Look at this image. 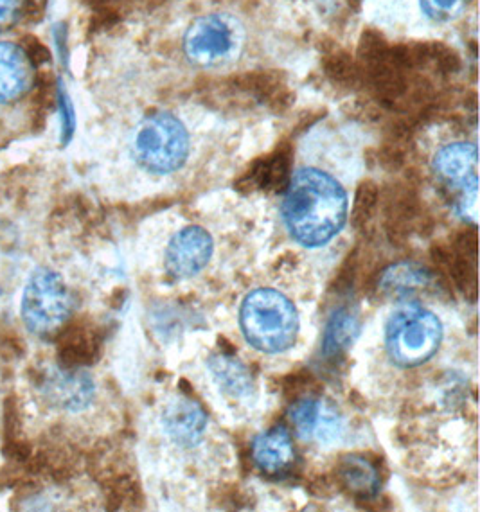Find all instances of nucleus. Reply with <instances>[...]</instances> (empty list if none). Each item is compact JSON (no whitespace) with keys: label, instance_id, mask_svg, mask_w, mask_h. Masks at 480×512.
I'll list each match as a JSON object with an SVG mask.
<instances>
[{"label":"nucleus","instance_id":"9d476101","mask_svg":"<svg viewBox=\"0 0 480 512\" xmlns=\"http://www.w3.org/2000/svg\"><path fill=\"white\" fill-rule=\"evenodd\" d=\"M160 426L164 430V435L173 444H177L178 448L193 450L204 441L207 414L193 399H171L162 410Z\"/></svg>","mask_w":480,"mask_h":512},{"label":"nucleus","instance_id":"ddd939ff","mask_svg":"<svg viewBox=\"0 0 480 512\" xmlns=\"http://www.w3.org/2000/svg\"><path fill=\"white\" fill-rule=\"evenodd\" d=\"M252 457L263 473L281 475L294 464V442L285 426L259 433L252 444Z\"/></svg>","mask_w":480,"mask_h":512},{"label":"nucleus","instance_id":"2eb2a0df","mask_svg":"<svg viewBox=\"0 0 480 512\" xmlns=\"http://www.w3.org/2000/svg\"><path fill=\"white\" fill-rule=\"evenodd\" d=\"M360 333V318L349 306L335 309L322 335V356L328 362H337L355 344Z\"/></svg>","mask_w":480,"mask_h":512},{"label":"nucleus","instance_id":"0eeeda50","mask_svg":"<svg viewBox=\"0 0 480 512\" xmlns=\"http://www.w3.org/2000/svg\"><path fill=\"white\" fill-rule=\"evenodd\" d=\"M214 243L211 234L202 227H186L177 232L166 248L164 265L169 277L184 281L204 270L213 257Z\"/></svg>","mask_w":480,"mask_h":512},{"label":"nucleus","instance_id":"aec40b11","mask_svg":"<svg viewBox=\"0 0 480 512\" xmlns=\"http://www.w3.org/2000/svg\"><path fill=\"white\" fill-rule=\"evenodd\" d=\"M376 202V189L371 184H364L358 189L355 202V220H367L373 212Z\"/></svg>","mask_w":480,"mask_h":512},{"label":"nucleus","instance_id":"f257e3e1","mask_svg":"<svg viewBox=\"0 0 480 512\" xmlns=\"http://www.w3.org/2000/svg\"><path fill=\"white\" fill-rule=\"evenodd\" d=\"M349 200L344 186L324 169L303 166L290 177L281 214L290 236L303 247H324L344 229Z\"/></svg>","mask_w":480,"mask_h":512},{"label":"nucleus","instance_id":"1a4fd4ad","mask_svg":"<svg viewBox=\"0 0 480 512\" xmlns=\"http://www.w3.org/2000/svg\"><path fill=\"white\" fill-rule=\"evenodd\" d=\"M434 173L459 195L479 187V151L472 142H450L437 151L434 157Z\"/></svg>","mask_w":480,"mask_h":512},{"label":"nucleus","instance_id":"f3484780","mask_svg":"<svg viewBox=\"0 0 480 512\" xmlns=\"http://www.w3.org/2000/svg\"><path fill=\"white\" fill-rule=\"evenodd\" d=\"M427 284V272L414 265L394 266L383 275V290L392 295H407Z\"/></svg>","mask_w":480,"mask_h":512},{"label":"nucleus","instance_id":"a211bd4d","mask_svg":"<svg viewBox=\"0 0 480 512\" xmlns=\"http://www.w3.org/2000/svg\"><path fill=\"white\" fill-rule=\"evenodd\" d=\"M470 0H418L421 15L436 26L452 24L464 15Z\"/></svg>","mask_w":480,"mask_h":512},{"label":"nucleus","instance_id":"6e6552de","mask_svg":"<svg viewBox=\"0 0 480 512\" xmlns=\"http://www.w3.org/2000/svg\"><path fill=\"white\" fill-rule=\"evenodd\" d=\"M290 421L303 441L331 446L344 435V417L329 401L306 398L290 408Z\"/></svg>","mask_w":480,"mask_h":512},{"label":"nucleus","instance_id":"423d86ee","mask_svg":"<svg viewBox=\"0 0 480 512\" xmlns=\"http://www.w3.org/2000/svg\"><path fill=\"white\" fill-rule=\"evenodd\" d=\"M72 315V293L62 275L38 268L29 277L22 297V320L33 335L51 338Z\"/></svg>","mask_w":480,"mask_h":512},{"label":"nucleus","instance_id":"39448f33","mask_svg":"<svg viewBox=\"0 0 480 512\" xmlns=\"http://www.w3.org/2000/svg\"><path fill=\"white\" fill-rule=\"evenodd\" d=\"M443 342V324L419 304H403L385 326V347L392 362L405 369L428 362Z\"/></svg>","mask_w":480,"mask_h":512},{"label":"nucleus","instance_id":"f03ea898","mask_svg":"<svg viewBox=\"0 0 480 512\" xmlns=\"http://www.w3.org/2000/svg\"><path fill=\"white\" fill-rule=\"evenodd\" d=\"M249 31L231 11H211L196 17L182 38L189 65L200 71H225L240 62L247 49Z\"/></svg>","mask_w":480,"mask_h":512},{"label":"nucleus","instance_id":"dca6fc26","mask_svg":"<svg viewBox=\"0 0 480 512\" xmlns=\"http://www.w3.org/2000/svg\"><path fill=\"white\" fill-rule=\"evenodd\" d=\"M340 478L349 493L358 498H371L380 489V475L369 460L347 457L340 464Z\"/></svg>","mask_w":480,"mask_h":512},{"label":"nucleus","instance_id":"6ab92c4d","mask_svg":"<svg viewBox=\"0 0 480 512\" xmlns=\"http://www.w3.org/2000/svg\"><path fill=\"white\" fill-rule=\"evenodd\" d=\"M26 8L27 0H0V31L17 26Z\"/></svg>","mask_w":480,"mask_h":512},{"label":"nucleus","instance_id":"9b49d317","mask_svg":"<svg viewBox=\"0 0 480 512\" xmlns=\"http://www.w3.org/2000/svg\"><path fill=\"white\" fill-rule=\"evenodd\" d=\"M35 65L17 44L0 42V105L15 103L33 89Z\"/></svg>","mask_w":480,"mask_h":512},{"label":"nucleus","instance_id":"4468645a","mask_svg":"<svg viewBox=\"0 0 480 512\" xmlns=\"http://www.w3.org/2000/svg\"><path fill=\"white\" fill-rule=\"evenodd\" d=\"M216 387L231 399H250L256 392V383L250 374L249 367L234 358L231 354H213L207 362Z\"/></svg>","mask_w":480,"mask_h":512},{"label":"nucleus","instance_id":"20e7f679","mask_svg":"<svg viewBox=\"0 0 480 512\" xmlns=\"http://www.w3.org/2000/svg\"><path fill=\"white\" fill-rule=\"evenodd\" d=\"M191 151L186 124L171 112L144 117L135 130L132 157L146 173L171 175L184 168Z\"/></svg>","mask_w":480,"mask_h":512},{"label":"nucleus","instance_id":"7ed1b4c3","mask_svg":"<svg viewBox=\"0 0 480 512\" xmlns=\"http://www.w3.org/2000/svg\"><path fill=\"white\" fill-rule=\"evenodd\" d=\"M240 326L250 347L259 353L281 354L297 342L299 315L285 293L259 288L241 304Z\"/></svg>","mask_w":480,"mask_h":512},{"label":"nucleus","instance_id":"f8f14e48","mask_svg":"<svg viewBox=\"0 0 480 512\" xmlns=\"http://www.w3.org/2000/svg\"><path fill=\"white\" fill-rule=\"evenodd\" d=\"M44 394L56 407L78 412L89 407L94 399V381L85 372L65 367L47 376Z\"/></svg>","mask_w":480,"mask_h":512},{"label":"nucleus","instance_id":"412c9836","mask_svg":"<svg viewBox=\"0 0 480 512\" xmlns=\"http://www.w3.org/2000/svg\"><path fill=\"white\" fill-rule=\"evenodd\" d=\"M328 74L335 76V80L338 83L353 81V78H355V67H353V62L347 60V56H335L333 62L328 67Z\"/></svg>","mask_w":480,"mask_h":512}]
</instances>
